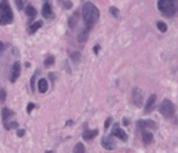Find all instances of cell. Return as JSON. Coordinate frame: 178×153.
<instances>
[{
	"label": "cell",
	"instance_id": "obj_1",
	"mask_svg": "<svg viewBox=\"0 0 178 153\" xmlns=\"http://www.w3.org/2000/svg\"><path fill=\"white\" fill-rule=\"evenodd\" d=\"M82 17L88 29H91L99 18V10L92 3H85L82 6Z\"/></svg>",
	"mask_w": 178,
	"mask_h": 153
},
{
	"label": "cell",
	"instance_id": "obj_2",
	"mask_svg": "<svg viewBox=\"0 0 178 153\" xmlns=\"http://www.w3.org/2000/svg\"><path fill=\"white\" fill-rule=\"evenodd\" d=\"M13 18L7 0H0V24H9Z\"/></svg>",
	"mask_w": 178,
	"mask_h": 153
},
{
	"label": "cell",
	"instance_id": "obj_3",
	"mask_svg": "<svg viewBox=\"0 0 178 153\" xmlns=\"http://www.w3.org/2000/svg\"><path fill=\"white\" fill-rule=\"evenodd\" d=\"M158 9L165 17H172L176 14V9H174L172 0H159Z\"/></svg>",
	"mask_w": 178,
	"mask_h": 153
},
{
	"label": "cell",
	"instance_id": "obj_4",
	"mask_svg": "<svg viewBox=\"0 0 178 153\" xmlns=\"http://www.w3.org/2000/svg\"><path fill=\"white\" fill-rule=\"evenodd\" d=\"M159 112H160L165 118H171V117H173V114H174V106H173V103H172L170 100L165 99V100L161 102V105L159 106Z\"/></svg>",
	"mask_w": 178,
	"mask_h": 153
},
{
	"label": "cell",
	"instance_id": "obj_5",
	"mask_svg": "<svg viewBox=\"0 0 178 153\" xmlns=\"http://www.w3.org/2000/svg\"><path fill=\"white\" fill-rule=\"evenodd\" d=\"M132 102L137 106V107H142V102H143V93L141 91V89L135 87L132 90Z\"/></svg>",
	"mask_w": 178,
	"mask_h": 153
},
{
	"label": "cell",
	"instance_id": "obj_6",
	"mask_svg": "<svg viewBox=\"0 0 178 153\" xmlns=\"http://www.w3.org/2000/svg\"><path fill=\"white\" fill-rule=\"evenodd\" d=\"M111 136H116L117 139H120L123 141H127V139H129L127 134L123 129L119 128V124L117 123L114 124V128H113V131H111Z\"/></svg>",
	"mask_w": 178,
	"mask_h": 153
},
{
	"label": "cell",
	"instance_id": "obj_7",
	"mask_svg": "<svg viewBox=\"0 0 178 153\" xmlns=\"http://www.w3.org/2000/svg\"><path fill=\"white\" fill-rule=\"evenodd\" d=\"M19 75H21V63L17 61V62H15V63H13L12 69H11V77H10L11 83H15Z\"/></svg>",
	"mask_w": 178,
	"mask_h": 153
},
{
	"label": "cell",
	"instance_id": "obj_8",
	"mask_svg": "<svg viewBox=\"0 0 178 153\" xmlns=\"http://www.w3.org/2000/svg\"><path fill=\"white\" fill-rule=\"evenodd\" d=\"M137 128L139 130H144L145 128H153L156 129V123L153 120H138L137 121Z\"/></svg>",
	"mask_w": 178,
	"mask_h": 153
},
{
	"label": "cell",
	"instance_id": "obj_9",
	"mask_svg": "<svg viewBox=\"0 0 178 153\" xmlns=\"http://www.w3.org/2000/svg\"><path fill=\"white\" fill-rule=\"evenodd\" d=\"M155 102H156V95L153 94L149 99L147 100V103H145V113H149L154 109L155 107Z\"/></svg>",
	"mask_w": 178,
	"mask_h": 153
},
{
	"label": "cell",
	"instance_id": "obj_10",
	"mask_svg": "<svg viewBox=\"0 0 178 153\" xmlns=\"http://www.w3.org/2000/svg\"><path fill=\"white\" fill-rule=\"evenodd\" d=\"M102 146H103V148H105V149H108V151H113V149H115V142L113 141V139H110V137H103L102 139Z\"/></svg>",
	"mask_w": 178,
	"mask_h": 153
},
{
	"label": "cell",
	"instance_id": "obj_11",
	"mask_svg": "<svg viewBox=\"0 0 178 153\" xmlns=\"http://www.w3.org/2000/svg\"><path fill=\"white\" fill-rule=\"evenodd\" d=\"M12 115H15V113L11 111V109H9V108H3L1 109V117H3V124H6L9 120H11L10 118L12 117Z\"/></svg>",
	"mask_w": 178,
	"mask_h": 153
},
{
	"label": "cell",
	"instance_id": "obj_12",
	"mask_svg": "<svg viewBox=\"0 0 178 153\" xmlns=\"http://www.w3.org/2000/svg\"><path fill=\"white\" fill-rule=\"evenodd\" d=\"M98 135V130H85L84 131V134H82V139L84 140H86V141H88V140H92L93 137H96Z\"/></svg>",
	"mask_w": 178,
	"mask_h": 153
},
{
	"label": "cell",
	"instance_id": "obj_13",
	"mask_svg": "<svg viewBox=\"0 0 178 153\" xmlns=\"http://www.w3.org/2000/svg\"><path fill=\"white\" fill-rule=\"evenodd\" d=\"M38 87H39V91L41 94H45L46 91H47V89H49V84H47V80L46 79H40L39 80V83H38Z\"/></svg>",
	"mask_w": 178,
	"mask_h": 153
},
{
	"label": "cell",
	"instance_id": "obj_14",
	"mask_svg": "<svg viewBox=\"0 0 178 153\" xmlns=\"http://www.w3.org/2000/svg\"><path fill=\"white\" fill-rule=\"evenodd\" d=\"M43 16L45 18H50L52 16V9H51L50 4H47V3L44 4V6H43Z\"/></svg>",
	"mask_w": 178,
	"mask_h": 153
},
{
	"label": "cell",
	"instance_id": "obj_15",
	"mask_svg": "<svg viewBox=\"0 0 178 153\" xmlns=\"http://www.w3.org/2000/svg\"><path fill=\"white\" fill-rule=\"evenodd\" d=\"M88 33H90V29H88V28L84 29L82 32L78 35V41H80V43H85V41L87 40V38H88Z\"/></svg>",
	"mask_w": 178,
	"mask_h": 153
},
{
	"label": "cell",
	"instance_id": "obj_16",
	"mask_svg": "<svg viewBox=\"0 0 178 153\" xmlns=\"http://www.w3.org/2000/svg\"><path fill=\"white\" fill-rule=\"evenodd\" d=\"M143 142L145 143V145H149V143H152L153 142V134L152 133H149V131H144L143 130Z\"/></svg>",
	"mask_w": 178,
	"mask_h": 153
},
{
	"label": "cell",
	"instance_id": "obj_17",
	"mask_svg": "<svg viewBox=\"0 0 178 153\" xmlns=\"http://www.w3.org/2000/svg\"><path fill=\"white\" fill-rule=\"evenodd\" d=\"M25 15L29 17V18H34L37 16V10L32 6V5H28L25 8Z\"/></svg>",
	"mask_w": 178,
	"mask_h": 153
},
{
	"label": "cell",
	"instance_id": "obj_18",
	"mask_svg": "<svg viewBox=\"0 0 178 153\" xmlns=\"http://www.w3.org/2000/svg\"><path fill=\"white\" fill-rule=\"evenodd\" d=\"M41 26H43V22H41V21H37V22H34V23L31 26V28H29V33H34L35 30H38Z\"/></svg>",
	"mask_w": 178,
	"mask_h": 153
},
{
	"label": "cell",
	"instance_id": "obj_19",
	"mask_svg": "<svg viewBox=\"0 0 178 153\" xmlns=\"http://www.w3.org/2000/svg\"><path fill=\"white\" fill-rule=\"evenodd\" d=\"M73 153H85V146L79 142L74 146V149H73Z\"/></svg>",
	"mask_w": 178,
	"mask_h": 153
},
{
	"label": "cell",
	"instance_id": "obj_20",
	"mask_svg": "<svg viewBox=\"0 0 178 153\" xmlns=\"http://www.w3.org/2000/svg\"><path fill=\"white\" fill-rule=\"evenodd\" d=\"M70 58L74 61L75 63H78L79 61L81 60V54H80L79 51H74V52H72V54H70Z\"/></svg>",
	"mask_w": 178,
	"mask_h": 153
},
{
	"label": "cell",
	"instance_id": "obj_21",
	"mask_svg": "<svg viewBox=\"0 0 178 153\" xmlns=\"http://www.w3.org/2000/svg\"><path fill=\"white\" fill-rule=\"evenodd\" d=\"M76 22H78V20H76V15L69 17V20H68V26H69V28H70V29H74L75 26H76Z\"/></svg>",
	"mask_w": 178,
	"mask_h": 153
},
{
	"label": "cell",
	"instance_id": "obj_22",
	"mask_svg": "<svg viewBox=\"0 0 178 153\" xmlns=\"http://www.w3.org/2000/svg\"><path fill=\"white\" fill-rule=\"evenodd\" d=\"M156 26H158V29L160 30L161 33H166L167 32V26L164 23V22H161V21H159L158 23H156Z\"/></svg>",
	"mask_w": 178,
	"mask_h": 153
},
{
	"label": "cell",
	"instance_id": "obj_23",
	"mask_svg": "<svg viewBox=\"0 0 178 153\" xmlns=\"http://www.w3.org/2000/svg\"><path fill=\"white\" fill-rule=\"evenodd\" d=\"M53 63H55V57H53V56H49V57L45 60V62H44L45 67H50V66H52Z\"/></svg>",
	"mask_w": 178,
	"mask_h": 153
},
{
	"label": "cell",
	"instance_id": "obj_24",
	"mask_svg": "<svg viewBox=\"0 0 178 153\" xmlns=\"http://www.w3.org/2000/svg\"><path fill=\"white\" fill-rule=\"evenodd\" d=\"M109 11H110V14H111L114 17H119V12H120V11H119L115 6H111V8L109 9Z\"/></svg>",
	"mask_w": 178,
	"mask_h": 153
},
{
	"label": "cell",
	"instance_id": "obj_25",
	"mask_svg": "<svg viewBox=\"0 0 178 153\" xmlns=\"http://www.w3.org/2000/svg\"><path fill=\"white\" fill-rule=\"evenodd\" d=\"M37 74H38V71L34 73V75H33L32 79H31V87H32L33 91H34V89H35V85H34V84H35V77H37Z\"/></svg>",
	"mask_w": 178,
	"mask_h": 153
},
{
	"label": "cell",
	"instance_id": "obj_26",
	"mask_svg": "<svg viewBox=\"0 0 178 153\" xmlns=\"http://www.w3.org/2000/svg\"><path fill=\"white\" fill-rule=\"evenodd\" d=\"M72 6H73V3L72 2H69V0H66V2H63V8L64 9H72Z\"/></svg>",
	"mask_w": 178,
	"mask_h": 153
},
{
	"label": "cell",
	"instance_id": "obj_27",
	"mask_svg": "<svg viewBox=\"0 0 178 153\" xmlns=\"http://www.w3.org/2000/svg\"><path fill=\"white\" fill-rule=\"evenodd\" d=\"M15 4H16V8H17L19 11L23 9V2H22V0H15Z\"/></svg>",
	"mask_w": 178,
	"mask_h": 153
},
{
	"label": "cell",
	"instance_id": "obj_28",
	"mask_svg": "<svg viewBox=\"0 0 178 153\" xmlns=\"http://www.w3.org/2000/svg\"><path fill=\"white\" fill-rule=\"evenodd\" d=\"M6 99V91L4 89H0V101H4Z\"/></svg>",
	"mask_w": 178,
	"mask_h": 153
},
{
	"label": "cell",
	"instance_id": "obj_29",
	"mask_svg": "<svg viewBox=\"0 0 178 153\" xmlns=\"http://www.w3.org/2000/svg\"><path fill=\"white\" fill-rule=\"evenodd\" d=\"M111 121H113V119H111L110 117H109V118H107L105 123H104V128H105V129H108V128H109V125L111 124Z\"/></svg>",
	"mask_w": 178,
	"mask_h": 153
},
{
	"label": "cell",
	"instance_id": "obj_30",
	"mask_svg": "<svg viewBox=\"0 0 178 153\" xmlns=\"http://www.w3.org/2000/svg\"><path fill=\"white\" fill-rule=\"evenodd\" d=\"M34 107H35L34 103H32V102H31V103H28V106H27V112H28V113H31V112L33 111Z\"/></svg>",
	"mask_w": 178,
	"mask_h": 153
},
{
	"label": "cell",
	"instance_id": "obj_31",
	"mask_svg": "<svg viewBox=\"0 0 178 153\" xmlns=\"http://www.w3.org/2000/svg\"><path fill=\"white\" fill-rule=\"evenodd\" d=\"M24 134H25L24 129H18V130H17V136H19V137H21V136H23Z\"/></svg>",
	"mask_w": 178,
	"mask_h": 153
},
{
	"label": "cell",
	"instance_id": "obj_32",
	"mask_svg": "<svg viewBox=\"0 0 178 153\" xmlns=\"http://www.w3.org/2000/svg\"><path fill=\"white\" fill-rule=\"evenodd\" d=\"M173 2V5H174V9H176V12H178V0H172Z\"/></svg>",
	"mask_w": 178,
	"mask_h": 153
},
{
	"label": "cell",
	"instance_id": "obj_33",
	"mask_svg": "<svg viewBox=\"0 0 178 153\" xmlns=\"http://www.w3.org/2000/svg\"><path fill=\"white\" fill-rule=\"evenodd\" d=\"M99 49H101V46H99V45H96V46L93 47V52L97 55V54H98V51H99Z\"/></svg>",
	"mask_w": 178,
	"mask_h": 153
},
{
	"label": "cell",
	"instance_id": "obj_34",
	"mask_svg": "<svg viewBox=\"0 0 178 153\" xmlns=\"http://www.w3.org/2000/svg\"><path fill=\"white\" fill-rule=\"evenodd\" d=\"M3 47H4V45H3V43L0 41V52H1V50H3Z\"/></svg>",
	"mask_w": 178,
	"mask_h": 153
},
{
	"label": "cell",
	"instance_id": "obj_35",
	"mask_svg": "<svg viewBox=\"0 0 178 153\" xmlns=\"http://www.w3.org/2000/svg\"><path fill=\"white\" fill-rule=\"evenodd\" d=\"M124 124H125V125H127V124H129V120H127V119H125V120H124Z\"/></svg>",
	"mask_w": 178,
	"mask_h": 153
},
{
	"label": "cell",
	"instance_id": "obj_36",
	"mask_svg": "<svg viewBox=\"0 0 178 153\" xmlns=\"http://www.w3.org/2000/svg\"><path fill=\"white\" fill-rule=\"evenodd\" d=\"M45 153H53V152H52V151H46Z\"/></svg>",
	"mask_w": 178,
	"mask_h": 153
}]
</instances>
